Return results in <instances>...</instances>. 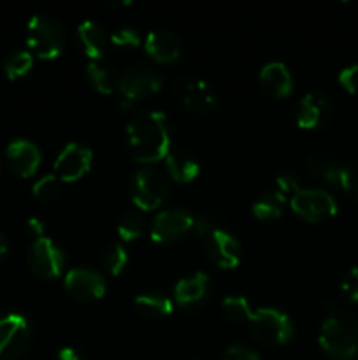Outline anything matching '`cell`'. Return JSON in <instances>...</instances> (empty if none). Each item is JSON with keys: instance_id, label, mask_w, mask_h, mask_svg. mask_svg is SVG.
I'll list each match as a JSON object with an SVG mask.
<instances>
[{"instance_id": "cell-8", "label": "cell", "mask_w": 358, "mask_h": 360, "mask_svg": "<svg viewBox=\"0 0 358 360\" xmlns=\"http://www.w3.org/2000/svg\"><path fill=\"white\" fill-rule=\"evenodd\" d=\"M30 341V323L23 315L9 313L0 319V359H20L28 350Z\"/></svg>"}, {"instance_id": "cell-11", "label": "cell", "mask_w": 358, "mask_h": 360, "mask_svg": "<svg viewBox=\"0 0 358 360\" xmlns=\"http://www.w3.org/2000/svg\"><path fill=\"white\" fill-rule=\"evenodd\" d=\"M91 160H93V153L90 148L79 143H70L60 151L53 169L62 183L77 181L90 171Z\"/></svg>"}, {"instance_id": "cell-24", "label": "cell", "mask_w": 358, "mask_h": 360, "mask_svg": "<svg viewBox=\"0 0 358 360\" xmlns=\"http://www.w3.org/2000/svg\"><path fill=\"white\" fill-rule=\"evenodd\" d=\"M343 165L332 157L326 155H312L307 158V171L314 178L321 179L326 183H340V174H343Z\"/></svg>"}, {"instance_id": "cell-28", "label": "cell", "mask_w": 358, "mask_h": 360, "mask_svg": "<svg viewBox=\"0 0 358 360\" xmlns=\"http://www.w3.org/2000/svg\"><path fill=\"white\" fill-rule=\"evenodd\" d=\"M144 227L146 224H144L142 214L137 211H126L118 224V238L125 243L135 241L142 236Z\"/></svg>"}, {"instance_id": "cell-37", "label": "cell", "mask_w": 358, "mask_h": 360, "mask_svg": "<svg viewBox=\"0 0 358 360\" xmlns=\"http://www.w3.org/2000/svg\"><path fill=\"white\" fill-rule=\"evenodd\" d=\"M220 360H260V357L251 348L242 347V345H234V347H228L223 352Z\"/></svg>"}, {"instance_id": "cell-31", "label": "cell", "mask_w": 358, "mask_h": 360, "mask_svg": "<svg viewBox=\"0 0 358 360\" xmlns=\"http://www.w3.org/2000/svg\"><path fill=\"white\" fill-rule=\"evenodd\" d=\"M109 41H111L114 46H118V48H123V49H135L139 48V44L142 42L140 41L139 32L133 30V28L130 27L114 30L111 34V37H109Z\"/></svg>"}, {"instance_id": "cell-16", "label": "cell", "mask_w": 358, "mask_h": 360, "mask_svg": "<svg viewBox=\"0 0 358 360\" xmlns=\"http://www.w3.org/2000/svg\"><path fill=\"white\" fill-rule=\"evenodd\" d=\"M175 91L178 97L190 111L195 112H206L216 105V95L211 90L209 84L206 81L199 79V77L186 76L178 81L175 84Z\"/></svg>"}, {"instance_id": "cell-15", "label": "cell", "mask_w": 358, "mask_h": 360, "mask_svg": "<svg viewBox=\"0 0 358 360\" xmlns=\"http://www.w3.org/2000/svg\"><path fill=\"white\" fill-rule=\"evenodd\" d=\"M6 162L14 174L30 178L41 165V150L28 139H14L6 148Z\"/></svg>"}, {"instance_id": "cell-10", "label": "cell", "mask_w": 358, "mask_h": 360, "mask_svg": "<svg viewBox=\"0 0 358 360\" xmlns=\"http://www.w3.org/2000/svg\"><path fill=\"white\" fill-rule=\"evenodd\" d=\"M193 231V217L186 210L172 207L154 217L151 225V239L157 245H172L185 239Z\"/></svg>"}, {"instance_id": "cell-20", "label": "cell", "mask_w": 358, "mask_h": 360, "mask_svg": "<svg viewBox=\"0 0 358 360\" xmlns=\"http://www.w3.org/2000/svg\"><path fill=\"white\" fill-rule=\"evenodd\" d=\"M260 86L270 97L283 98L290 95L293 88V77L284 63L270 62L260 70Z\"/></svg>"}, {"instance_id": "cell-5", "label": "cell", "mask_w": 358, "mask_h": 360, "mask_svg": "<svg viewBox=\"0 0 358 360\" xmlns=\"http://www.w3.org/2000/svg\"><path fill=\"white\" fill-rule=\"evenodd\" d=\"M164 84L160 74L147 65H132L119 74L118 90L121 94V108L130 109L133 102L158 94Z\"/></svg>"}, {"instance_id": "cell-40", "label": "cell", "mask_w": 358, "mask_h": 360, "mask_svg": "<svg viewBox=\"0 0 358 360\" xmlns=\"http://www.w3.org/2000/svg\"><path fill=\"white\" fill-rule=\"evenodd\" d=\"M7 252H9V243H7L6 236L0 232V259H2V257H6Z\"/></svg>"}, {"instance_id": "cell-4", "label": "cell", "mask_w": 358, "mask_h": 360, "mask_svg": "<svg viewBox=\"0 0 358 360\" xmlns=\"http://www.w3.org/2000/svg\"><path fill=\"white\" fill-rule=\"evenodd\" d=\"M249 322V330L253 336L263 345L277 347L284 345L293 338V323L290 316L276 308H262L253 311Z\"/></svg>"}, {"instance_id": "cell-14", "label": "cell", "mask_w": 358, "mask_h": 360, "mask_svg": "<svg viewBox=\"0 0 358 360\" xmlns=\"http://www.w3.org/2000/svg\"><path fill=\"white\" fill-rule=\"evenodd\" d=\"M65 288L72 297L91 302L104 297L107 285H105L104 276L97 271L88 269V267H76L67 273Z\"/></svg>"}, {"instance_id": "cell-35", "label": "cell", "mask_w": 358, "mask_h": 360, "mask_svg": "<svg viewBox=\"0 0 358 360\" xmlns=\"http://www.w3.org/2000/svg\"><path fill=\"white\" fill-rule=\"evenodd\" d=\"M340 290L351 302H358V267H351L340 281Z\"/></svg>"}, {"instance_id": "cell-32", "label": "cell", "mask_w": 358, "mask_h": 360, "mask_svg": "<svg viewBox=\"0 0 358 360\" xmlns=\"http://www.w3.org/2000/svg\"><path fill=\"white\" fill-rule=\"evenodd\" d=\"M340 186L344 188V192L351 197L353 200L358 202V162L346 165L343 169V174H340Z\"/></svg>"}, {"instance_id": "cell-9", "label": "cell", "mask_w": 358, "mask_h": 360, "mask_svg": "<svg viewBox=\"0 0 358 360\" xmlns=\"http://www.w3.org/2000/svg\"><path fill=\"white\" fill-rule=\"evenodd\" d=\"M28 267L34 271L37 276L46 278V280H53L58 278L63 273L65 267V257L60 246L56 245L53 239L41 238L35 239L30 245L27 253Z\"/></svg>"}, {"instance_id": "cell-36", "label": "cell", "mask_w": 358, "mask_h": 360, "mask_svg": "<svg viewBox=\"0 0 358 360\" xmlns=\"http://www.w3.org/2000/svg\"><path fill=\"white\" fill-rule=\"evenodd\" d=\"M193 231H195L200 238L207 239L214 231H218L216 220H214L209 213L199 214V217L193 218Z\"/></svg>"}, {"instance_id": "cell-39", "label": "cell", "mask_w": 358, "mask_h": 360, "mask_svg": "<svg viewBox=\"0 0 358 360\" xmlns=\"http://www.w3.org/2000/svg\"><path fill=\"white\" fill-rule=\"evenodd\" d=\"M58 360H84V357L76 348L65 347L58 352Z\"/></svg>"}, {"instance_id": "cell-6", "label": "cell", "mask_w": 358, "mask_h": 360, "mask_svg": "<svg viewBox=\"0 0 358 360\" xmlns=\"http://www.w3.org/2000/svg\"><path fill=\"white\" fill-rule=\"evenodd\" d=\"M132 200L139 210L153 211L160 206L168 193L167 178L154 167H144L133 176L130 186Z\"/></svg>"}, {"instance_id": "cell-41", "label": "cell", "mask_w": 358, "mask_h": 360, "mask_svg": "<svg viewBox=\"0 0 358 360\" xmlns=\"http://www.w3.org/2000/svg\"><path fill=\"white\" fill-rule=\"evenodd\" d=\"M192 360H200V359H192Z\"/></svg>"}, {"instance_id": "cell-22", "label": "cell", "mask_w": 358, "mask_h": 360, "mask_svg": "<svg viewBox=\"0 0 358 360\" xmlns=\"http://www.w3.org/2000/svg\"><path fill=\"white\" fill-rule=\"evenodd\" d=\"M135 309L140 316H144V319L158 320L171 315L172 309H174V304H172V301L165 294L151 290L137 295Z\"/></svg>"}, {"instance_id": "cell-27", "label": "cell", "mask_w": 358, "mask_h": 360, "mask_svg": "<svg viewBox=\"0 0 358 360\" xmlns=\"http://www.w3.org/2000/svg\"><path fill=\"white\" fill-rule=\"evenodd\" d=\"M128 264V253L121 243H112L102 253V266L109 271L112 276H119Z\"/></svg>"}, {"instance_id": "cell-34", "label": "cell", "mask_w": 358, "mask_h": 360, "mask_svg": "<svg viewBox=\"0 0 358 360\" xmlns=\"http://www.w3.org/2000/svg\"><path fill=\"white\" fill-rule=\"evenodd\" d=\"M339 84L347 91V94L358 95V63L350 67H344L337 76Z\"/></svg>"}, {"instance_id": "cell-38", "label": "cell", "mask_w": 358, "mask_h": 360, "mask_svg": "<svg viewBox=\"0 0 358 360\" xmlns=\"http://www.w3.org/2000/svg\"><path fill=\"white\" fill-rule=\"evenodd\" d=\"M27 234L30 236L32 239H41L44 238V224H42V220H39V218H28L27 221Z\"/></svg>"}, {"instance_id": "cell-21", "label": "cell", "mask_w": 358, "mask_h": 360, "mask_svg": "<svg viewBox=\"0 0 358 360\" xmlns=\"http://www.w3.org/2000/svg\"><path fill=\"white\" fill-rule=\"evenodd\" d=\"M165 167L174 181L192 183L199 176V160L185 148H171L165 157Z\"/></svg>"}, {"instance_id": "cell-7", "label": "cell", "mask_w": 358, "mask_h": 360, "mask_svg": "<svg viewBox=\"0 0 358 360\" xmlns=\"http://www.w3.org/2000/svg\"><path fill=\"white\" fill-rule=\"evenodd\" d=\"M291 210L305 221L318 224L337 213V202L326 190L300 188L291 197Z\"/></svg>"}, {"instance_id": "cell-3", "label": "cell", "mask_w": 358, "mask_h": 360, "mask_svg": "<svg viewBox=\"0 0 358 360\" xmlns=\"http://www.w3.org/2000/svg\"><path fill=\"white\" fill-rule=\"evenodd\" d=\"M28 48L42 60H53L63 51L65 34L58 20L48 14H34L27 25Z\"/></svg>"}, {"instance_id": "cell-17", "label": "cell", "mask_w": 358, "mask_h": 360, "mask_svg": "<svg viewBox=\"0 0 358 360\" xmlns=\"http://www.w3.org/2000/svg\"><path fill=\"white\" fill-rule=\"evenodd\" d=\"M211 280L206 273L197 271L190 276L181 278L174 287V301L181 308L195 309L209 299Z\"/></svg>"}, {"instance_id": "cell-26", "label": "cell", "mask_w": 358, "mask_h": 360, "mask_svg": "<svg viewBox=\"0 0 358 360\" xmlns=\"http://www.w3.org/2000/svg\"><path fill=\"white\" fill-rule=\"evenodd\" d=\"M221 311L230 322H248L253 311L244 295H228L221 302Z\"/></svg>"}, {"instance_id": "cell-13", "label": "cell", "mask_w": 358, "mask_h": 360, "mask_svg": "<svg viewBox=\"0 0 358 360\" xmlns=\"http://www.w3.org/2000/svg\"><path fill=\"white\" fill-rule=\"evenodd\" d=\"M333 115V105L329 97L318 91L304 95L297 105L295 120L297 125L304 130H316L325 127Z\"/></svg>"}, {"instance_id": "cell-18", "label": "cell", "mask_w": 358, "mask_h": 360, "mask_svg": "<svg viewBox=\"0 0 358 360\" xmlns=\"http://www.w3.org/2000/svg\"><path fill=\"white\" fill-rule=\"evenodd\" d=\"M144 49L154 62L171 63L181 56L183 44L181 39L174 32L160 28V30H154L147 35L146 41H144Z\"/></svg>"}, {"instance_id": "cell-1", "label": "cell", "mask_w": 358, "mask_h": 360, "mask_svg": "<svg viewBox=\"0 0 358 360\" xmlns=\"http://www.w3.org/2000/svg\"><path fill=\"white\" fill-rule=\"evenodd\" d=\"M130 153L140 164L165 160L171 150V127L161 111H144L133 116L126 127Z\"/></svg>"}, {"instance_id": "cell-23", "label": "cell", "mask_w": 358, "mask_h": 360, "mask_svg": "<svg viewBox=\"0 0 358 360\" xmlns=\"http://www.w3.org/2000/svg\"><path fill=\"white\" fill-rule=\"evenodd\" d=\"M86 76L91 86L104 95L112 94L118 88L119 74L116 72L114 67L109 65L104 60H95V62L88 63Z\"/></svg>"}, {"instance_id": "cell-19", "label": "cell", "mask_w": 358, "mask_h": 360, "mask_svg": "<svg viewBox=\"0 0 358 360\" xmlns=\"http://www.w3.org/2000/svg\"><path fill=\"white\" fill-rule=\"evenodd\" d=\"M77 44H79L81 51L95 62V60H102L107 53L109 48V35L93 20H84L83 23L77 27Z\"/></svg>"}, {"instance_id": "cell-30", "label": "cell", "mask_w": 358, "mask_h": 360, "mask_svg": "<svg viewBox=\"0 0 358 360\" xmlns=\"http://www.w3.org/2000/svg\"><path fill=\"white\" fill-rule=\"evenodd\" d=\"M34 195L39 200H53L60 195L62 192V179L56 174H46L41 179L34 183V188H32Z\"/></svg>"}, {"instance_id": "cell-12", "label": "cell", "mask_w": 358, "mask_h": 360, "mask_svg": "<svg viewBox=\"0 0 358 360\" xmlns=\"http://www.w3.org/2000/svg\"><path fill=\"white\" fill-rule=\"evenodd\" d=\"M206 253L220 269H235L241 264L242 246L234 234L218 229L206 239Z\"/></svg>"}, {"instance_id": "cell-25", "label": "cell", "mask_w": 358, "mask_h": 360, "mask_svg": "<svg viewBox=\"0 0 358 360\" xmlns=\"http://www.w3.org/2000/svg\"><path fill=\"white\" fill-rule=\"evenodd\" d=\"M284 200L286 197L281 195L279 192H265L253 202V214L258 220H274V218L281 217L284 207Z\"/></svg>"}, {"instance_id": "cell-33", "label": "cell", "mask_w": 358, "mask_h": 360, "mask_svg": "<svg viewBox=\"0 0 358 360\" xmlns=\"http://www.w3.org/2000/svg\"><path fill=\"white\" fill-rule=\"evenodd\" d=\"M276 185H277V192H279L281 195L286 197L291 193V197H293L295 193L300 190V179H298V176L295 174V172L283 171L277 174Z\"/></svg>"}, {"instance_id": "cell-29", "label": "cell", "mask_w": 358, "mask_h": 360, "mask_svg": "<svg viewBox=\"0 0 358 360\" xmlns=\"http://www.w3.org/2000/svg\"><path fill=\"white\" fill-rule=\"evenodd\" d=\"M34 67V56L30 51H14L4 62V70L9 79H20L27 76Z\"/></svg>"}, {"instance_id": "cell-2", "label": "cell", "mask_w": 358, "mask_h": 360, "mask_svg": "<svg viewBox=\"0 0 358 360\" xmlns=\"http://www.w3.org/2000/svg\"><path fill=\"white\" fill-rule=\"evenodd\" d=\"M319 347L329 357L351 360L358 354V320L351 313L333 311L319 329Z\"/></svg>"}]
</instances>
